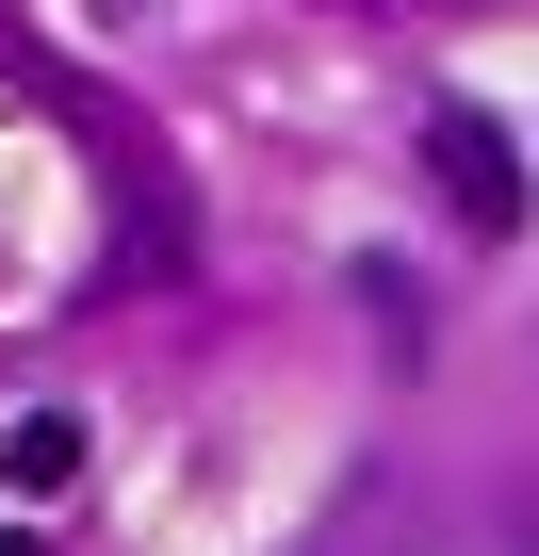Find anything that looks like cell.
Here are the masks:
<instances>
[{
  "label": "cell",
  "mask_w": 539,
  "mask_h": 556,
  "mask_svg": "<svg viewBox=\"0 0 539 556\" xmlns=\"http://www.w3.org/2000/svg\"><path fill=\"white\" fill-rule=\"evenodd\" d=\"M0 475H17V491H66L82 475V409H34L17 442H0Z\"/></svg>",
  "instance_id": "2"
},
{
  "label": "cell",
  "mask_w": 539,
  "mask_h": 556,
  "mask_svg": "<svg viewBox=\"0 0 539 556\" xmlns=\"http://www.w3.org/2000/svg\"><path fill=\"white\" fill-rule=\"evenodd\" d=\"M425 164H441V213H458V229H490V245L523 229V148H506V115L441 99V115H425Z\"/></svg>",
  "instance_id": "1"
},
{
  "label": "cell",
  "mask_w": 539,
  "mask_h": 556,
  "mask_svg": "<svg viewBox=\"0 0 539 556\" xmlns=\"http://www.w3.org/2000/svg\"><path fill=\"white\" fill-rule=\"evenodd\" d=\"M0 556H34V540H0Z\"/></svg>",
  "instance_id": "3"
}]
</instances>
